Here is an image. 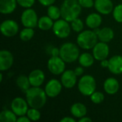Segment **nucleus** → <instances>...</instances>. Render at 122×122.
<instances>
[{
  "label": "nucleus",
  "mask_w": 122,
  "mask_h": 122,
  "mask_svg": "<svg viewBox=\"0 0 122 122\" xmlns=\"http://www.w3.org/2000/svg\"><path fill=\"white\" fill-rule=\"evenodd\" d=\"M78 89L79 92L85 97H90L97 88L95 78L89 74L82 76L78 81Z\"/></svg>",
  "instance_id": "obj_5"
},
{
  "label": "nucleus",
  "mask_w": 122,
  "mask_h": 122,
  "mask_svg": "<svg viewBox=\"0 0 122 122\" xmlns=\"http://www.w3.org/2000/svg\"><path fill=\"white\" fill-rule=\"evenodd\" d=\"M16 0H0V12L2 14L13 13L17 6Z\"/></svg>",
  "instance_id": "obj_20"
},
{
  "label": "nucleus",
  "mask_w": 122,
  "mask_h": 122,
  "mask_svg": "<svg viewBox=\"0 0 122 122\" xmlns=\"http://www.w3.org/2000/svg\"><path fill=\"white\" fill-rule=\"evenodd\" d=\"M61 82L66 89H72L77 83V76L74 70H65L61 76Z\"/></svg>",
  "instance_id": "obj_13"
},
{
  "label": "nucleus",
  "mask_w": 122,
  "mask_h": 122,
  "mask_svg": "<svg viewBox=\"0 0 122 122\" xmlns=\"http://www.w3.org/2000/svg\"><path fill=\"white\" fill-rule=\"evenodd\" d=\"M112 15L114 20L118 23H122V4H119L114 6Z\"/></svg>",
  "instance_id": "obj_31"
},
{
  "label": "nucleus",
  "mask_w": 122,
  "mask_h": 122,
  "mask_svg": "<svg viewBox=\"0 0 122 122\" xmlns=\"http://www.w3.org/2000/svg\"><path fill=\"white\" fill-rule=\"evenodd\" d=\"M79 46L72 42H66L59 48V56L66 63H73L80 56Z\"/></svg>",
  "instance_id": "obj_3"
},
{
  "label": "nucleus",
  "mask_w": 122,
  "mask_h": 122,
  "mask_svg": "<svg viewBox=\"0 0 122 122\" xmlns=\"http://www.w3.org/2000/svg\"><path fill=\"white\" fill-rule=\"evenodd\" d=\"M38 15L31 8L26 9L21 15V22L24 27L35 28L38 26Z\"/></svg>",
  "instance_id": "obj_7"
},
{
  "label": "nucleus",
  "mask_w": 122,
  "mask_h": 122,
  "mask_svg": "<svg viewBox=\"0 0 122 122\" xmlns=\"http://www.w3.org/2000/svg\"><path fill=\"white\" fill-rule=\"evenodd\" d=\"M16 84L19 89L24 93H26L31 87L29 76L24 74H20L16 79Z\"/></svg>",
  "instance_id": "obj_23"
},
{
  "label": "nucleus",
  "mask_w": 122,
  "mask_h": 122,
  "mask_svg": "<svg viewBox=\"0 0 122 122\" xmlns=\"http://www.w3.org/2000/svg\"><path fill=\"white\" fill-rule=\"evenodd\" d=\"M28 76L31 86H41L45 81L44 72L39 69L32 70Z\"/></svg>",
  "instance_id": "obj_16"
},
{
  "label": "nucleus",
  "mask_w": 122,
  "mask_h": 122,
  "mask_svg": "<svg viewBox=\"0 0 122 122\" xmlns=\"http://www.w3.org/2000/svg\"><path fill=\"white\" fill-rule=\"evenodd\" d=\"M79 4L83 8L89 9L94 6V0H78Z\"/></svg>",
  "instance_id": "obj_34"
},
{
  "label": "nucleus",
  "mask_w": 122,
  "mask_h": 122,
  "mask_svg": "<svg viewBox=\"0 0 122 122\" xmlns=\"http://www.w3.org/2000/svg\"><path fill=\"white\" fill-rule=\"evenodd\" d=\"M18 4L25 9H28V8H31L34 4L36 0H16Z\"/></svg>",
  "instance_id": "obj_33"
},
{
  "label": "nucleus",
  "mask_w": 122,
  "mask_h": 122,
  "mask_svg": "<svg viewBox=\"0 0 122 122\" xmlns=\"http://www.w3.org/2000/svg\"><path fill=\"white\" fill-rule=\"evenodd\" d=\"M108 69L111 73L115 75L122 74V56L115 55L109 59Z\"/></svg>",
  "instance_id": "obj_17"
},
{
  "label": "nucleus",
  "mask_w": 122,
  "mask_h": 122,
  "mask_svg": "<svg viewBox=\"0 0 122 122\" xmlns=\"http://www.w3.org/2000/svg\"><path fill=\"white\" fill-rule=\"evenodd\" d=\"M0 121L1 122H17V116L12 110H3L0 113Z\"/></svg>",
  "instance_id": "obj_26"
},
{
  "label": "nucleus",
  "mask_w": 122,
  "mask_h": 122,
  "mask_svg": "<svg viewBox=\"0 0 122 122\" xmlns=\"http://www.w3.org/2000/svg\"><path fill=\"white\" fill-rule=\"evenodd\" d=\"M94 60L95 59L93 54L88 53V52L82 53L81 54H80L78 59L79 64L82 66L83 67H86V68L92 66L94 63Z\"/></svg>",
  "instance_id": "obj_24"
},
{
  "label": "nucleus",
  "mask_w": 122,
  "mask_h": 122,
  "mask_svg": "<svg viewBox=\"0 0 122 122\" xmlns=\"http://www.w3.org/2000/svg\"><path fill=\"white\" fill-rule=\"evenodd\" d=\"M54 20L51 19L48 15L43 16L39 18L38 21V27L42 31H48L52 29L54 25Z\"/></svg>",
  "instance_id": "obj_25"
},
{
  "label": "nucleus",
  "mask_w": 122,
  "mask_h": 122,
  "mask_svg": "<svg viewBox=\"0 0 122 122\" xmlns=\"http://www.w3.org/2000/svg\"><path fill=\"white\" fill-rule=\"evenodd\" d=\"M70 112L74 117L80 119L86 115L87 108L84 104L77 102L71 105L70 108Z\"/></svg>",
  "instance_id": "obj_21"
},
{
  "label": "nucleus",
  "mask_w": 122,
  "mask_h": 122,
  "mask_svg": "<svg viewBox=\"0 0 122 122\" xmlns=\"http://www.w3.org/2000/svg\"><path fill=\"white\" fill-rule=\"evenodd\" d=\"M3 81V74H2V71H1V74H0V82H2Z\"/></svg>",
  "instance_id": "obj_43"
},
{
  "label": "nucleus",
  "mask_w": 122,
  "mask_h": 122,
  "mask_svg": "<svg viewBox=\"0 0 122 122\" xmlns=\"http://www.w3.org/2000/svg\"><path fill=\"white\" fill-rule=\"evenodd\" d=\"M34 36V30L33 28L25 27L19 32V38L23 41H28L31 40Z\"/></svg>",
  "instance_id": "obj_28"
},
{
  "label": "nucleus",
  "mask_w": 122,
  "mask_h": 122,
  "mask_svg": "<svg viewBox=\"0 0 122 122\" xmlns=\"http://www.w3.org/2000/svg\"><path fill=\"white\" fill-rule=\"evenodd\" d=\"M60 122H76V120L73 117H65L64 118H62Z\"/></svg>",
  "instance_id": "obj_38"
},
{
  "label": "nucleus",
  "mask_w": 122,
  "mask_h": 122,
  "mask_svg": "<svg viewBox=\"0 0 122 122\" xmlns=\"http://www.w3.org/2000/svg\"><path fill=\"white\" fill-rule=\"evenodd\" d=\"M47 15L54 21L58 20L60 19V17H61V9L57 6L52 4L47 8Z\"/></svg>",
  "instance_id": "obj_27"
},
{
  "label": "nucleus",
  "mask_w": 122,
  "mask_h": 122,
  "mask_svg": "<svg viewBox=\"0 0 122 122\" xmlns=\"http://www.w3.org/2000/svg\"><path fill=\"white\" fill-rule=\"evenodd\" d=\"M19 24L13 19H6L0 25V30L3 36L10 38L16 36L19 32Z\"/></svg>",
  "instance_id": "obj_9"
},
{
  "label": "nucleus",
  "mask_w": 122,
  "mask_h": 122,
  "mask_svg": "<svg viewBox=\"0 0 122 122\" xmlns=\"http://www.w3.org/2000/svg\"><path fill=\"white\" fill-rule=\"evenodd\" d=\"M14 64V56L11 51L3 49L0 51V71H5L11 68Z\"/></svg>",
  "instance_id": "obj_14"
},
{
  "label": "nucleus",
  "mask_w": 122,
  "mask_h": 122,
  "mask_svg": "<svg viewBox=\"0 0 122 122\" xmlns=\"http://www.w3.org/2000/svg\"><path fill=\"white\" fill-rule=\"evenodd\" d=\"M42 6H49L52 4H54L56 1V0H37Z\"/></svg>",
  "instance_id": "obj_35"
},
{
  "label": "nucleus",
  "mask_w": 122,
  "mask_h": 122,
  "mask_svg": "<svg viewBox=\"0 0 122 122\" xmlns=\"http://www.w3.org/2000/svg\"><path fill=\"white\" fill-rule=\"evenodd\" d=\"M101 66L103 68H108L109 66V60L108 59H104L101 61Z\"/></svg>",
  "instance_id": "obj_40"
},
{
  "label": "nucleus",
  "mask_w": 122,
  "mask_h": 122,
  "mask_svg": "<svg viewBox=\"0 0 122 122\" xmlns=\"http://www.w3.org/2000/svg\"><path fill=\"white\" fill-rule=\"evenodd\" d=\"M92 121V119L91 118L86 117V116H84L79 119V122H91Z\"/></svg>",
  "instance_id": "obj_41"
},
{
  "label": "nucleus",
  "mask_w": 122,
  "mask_h": 122,
  "mask_svg": "<svg viewBox=\"0 0 122 122\" xmlns=\"http://www.w3.org/2000/svg\"><path fill=\"white\" fill-rule=\"evenodd\" d=\"M86 25L91 29L99 28L102 24V17L99 13L89 14L85 20Z\"/></svg>",
  "instance_id": "obj_19"
},
{
  "label": "nucleus",
  "mask_w": 122,
  "mask_h": 122,
  "mask_svg": "<svg viewBox=\"0 0 122 122\" xmlns=\"http://www.w3.org/2000/svg\"><path fill=\"white\" fill-rule=\"evenodd\" d=\"M47 68L54 75H61L66 69V62L59 56H51L48 60Z\"/></svg>",
  "instance_id": "obj_8"
},
{
  "label": "nucleus",
  "mask_w": 122,
  "mask_h": 122,
  "mask_svg": "<svg viewBox=\"0 0 122 122\" xmlns=\"http://www.w3.org/2000/svg\"><path fill=\"white\" fill-rule=\"evenodd\" d=\"M26 100L31 108L40 109L44 107L47 100V95L44 89L40 86H31L25 93Z\"/></svg>",
  "instance_id": "obj_1"
},
{
  "label": "nucleus",
  "mask_w": 122,
  "mask_h": 122,
  "mask_svg": "<svg viewBox=\"0 0 122 122\" xmlns=\"http://www.w3.org/2000/svg\"><path fill=\"white\" fill-rule=\"evenodd\" d=\"M91 102L95 104H101L104 100V95L101 92H94L91 96H90Z\"/></svg>",
  "instance_id": "obj_32"
},
{
  "label": "nucleus",
  "mask_w": 122,
  "mask_h": 122,
  "mask_svg": "<svg viewBox=\"0 0 122 122\" xmlns=\"http://www.w3.org/2000/svg\"><path fill=\"white\" fill-rule=\"evenodd\" d=\"M71 29L73 31H74L75 32H77V33H80L81 31H82L84 30V24L83 21L78 17L71 22Z\"/></svg>",
  "instance_id": "obj_30"
},
{
  "label": "nucleus",
  "mask_w": 122,
  "mask_h": 122,
  "mask_svg": "<svg viewBox=\"0 0 122 122\" xmlns=\"http://www.w3.org/2000/svg\"><path fill=\"white\" fill-rule=\"evenodd\" d=\"M29 104L26 99L22 97L14 98L11 103V109L17 117L26 115L29 109Z\"/></svg>",
  "instance_id": "obj_10"
},
{
  "label": "nucleus",
  "mask_w": 122,
  "mask_h": 122,
  "mask_svg": "<svg viewBox=\"0 0 122 122\" xmlns=\"http://www.w3.org/2000/svg\"><path fill=\"white\" fill-rule=\"evenodd\" d=\"M114 37V32L110 27H104L100 29L98 34V39L100 41L108 43L110 42Z\"/></svg>",
  "instance_id": "obj_22"
},
{
  "label": "nucleus",
  "mask_w": 122,
  "mask_h": 122,
  "mask_svg": "<svg viewBox=\"0 0 122 122\" xmlns=\"http://www.w3.org/2000/svg\"><path fill=\"white\" fill-rule=\"evenodd\" d=\"M60 9L61 18L71 22L79 16L82 7L79 4L78 0H64Z\"/></svg>",
  "instance_id": "obj_2"
},
{
  "label": "nucleus",
  "mask_w": 122,
  "mask_h": 122,
  "mask_svg": "<svg viewBox=\"0 0 122 122\" xmlns=\"http://www.w3.org/2000/svg\"><path fill=\"white\" fill-rule=\"evenodd\" d=\"M17 122H30L31 120L29 119V117L26 115L24 116H21L19 117V118H17Z\"/></svg>",
  "instance_id": "obj_37"
},
{
  "label": "nucleus",
  "mask_w": 122,
  "mask_h": 122,
  "mask_svg": "<svg viewBox=\"0 0 122 122\" xmlns=\"http://www.w3.org/2000/svg\"><path fill=\"white\" fill-rule=\"evenodd\" d=\"M26 115L29 117L31 122H36L41 118V113L39 112V109L35 108L30 107V109H28Z\"/></svg>",
  "instance_id": "obj_29"
},
{
  "label": "nucleus",
  "mask_w": 122,
  "mask_h": 122,
  "mask_svg": "<svg viewBox=\"0 0 122 122\" xmlns=\"http://www.w3.org/2000/svg\"><path fill=\"white\" fill-rule=\"evenodd\" d=\"M84 68L82 66H77L75 69H74V72L75 74H76L77 76H82V74H84Z\"/></svg>",
  "instance_id": "obj_36"
},
{
  "label": "nucleus",
  "mask_w": 122,
  "mask_h": 122,
  "mask_svg": "<svg viewBox=\"0 0 122 122\" xmlns=\"http://www.w3.org/2000/svg\"><path fill=\"white\" fill-rule=\"evenodd\" d=\"M120 88L119 81L114 77H109L104 82V92L109 95L116 94Z\"/></svg>",
  "instance_id": "obj_18"
},
{
  "label": "nucleus",
  "mask_w": 122,
  "mask_h": 122,
  "mask_svg": "<svg viewBox=\"0 0 122 122\" xmlns=\"http://www.w3.org/2000/svg\"><path fill=\"white\" fill-rule=\"evenodd\" d=\"M98 36L93 30H83L79 33L76 38L78 46L82 49L89 50L94 48L98 42Z\"/></svg>",
  "instance_id": "obj_4"
},
{
  "label": "nucleus",
  "mask_w": 122,
  "mask_h": 122,
  "mask_svg": "<svg viewBox=\"0 0 122 122\" xmlns=\"http://www.w3.org/2000/svg\"><path fill=\"white\" fill-rule=\"evenodd\" d=\"M92 54L97 61H102L108 58L109 54V46L107 43L97 42L92 49Z\"/></svg>",
  "instance_id": "obj_12"
},
{
  "label": "nucleus",
  "mask_w": 122,
  "mask_h": 122,
  "mask_svg": "<svg viewBox=\"0 0 122 122\" xmlns=\"http://www.w3.org/2000/svg\"><path fill=\"white\" fill-rule=\"evenodd\" d=\"M51 56H59V49H57L56 47H54L53 49H51Z\"/></svg>",
  "instance_id": "obj_39"
},
{
  "label": "nucleus",
  "mask_w": 122,
  "mask_h": 122,
  "mask_svg": "<svg viewBox=\"0 0 122 122\" xmlns=\"http://www.w3.org/2000/svg\"><path fill=\"white\" fill-rule=\"evenodd\" d=\"M52 30L54 34L58 38L66 39L71 34V26L68 21L61 18L54 21Z\"/></svg>",
  "instance_id": "obj_6"
},
{
  "label": "nucleus",
  "mask_w": 122,
  "mask_h": 122,
  "mask_svg": "<svg viewBox=\"0 0 122 122\" xmlns=\"http://www.w3.org/2000/svg\"><path fill=\"white\" fill-rule=\"evenodd\" d=\"M94 31V33L96 34H97V36H98V34H99V31H100V29H99V28H96V29H92Z\"/></svg>",
  "instance_id": "obj_42"
},
{
  "label": "nucleus",
  "mask_w": 122,
  "mask_h": 122,
  "mask_svg": "<svg viewBox=\"0 0 122 122\" xmlns=\"http://www.w3.org/2000/svg\"><path fill=\"white\" fill-rule=\"evenodd\" d=\"M94 6L97 12L102 15H108L112 13L114 8L112 0H95Z\"/></svg>",
  "instance_id": "obj_15"
},
{
  "label": "nucleus",
  "mask_w": 122,
  "mask_h": 122,
  "mask_svg": "<svg viewBox=\"0 0 122 122\" xmlns=\"http://www.w3.org/2000/svg\"><path fill=\"white\" fill-rule=\"evenodd\" d=\"M62 87L63 85L60 81L56 79H51L46 84L44 91L47 97L50 98H55L60 94Z\"/></svg>",
  "instance_id": "obj_11"
}]
</instances>
